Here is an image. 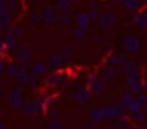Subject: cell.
Instances as JSON below:
<instances>
[{
	"label": "cell",
	"instance_id": "obj_1",
	"mask_svg": "<svg viewBox=\"0 0 147 129\" xmlns=\"http://www.w3.org/2000/svg\"><path fill=\"white\" fill-rule=\"evenodd\" d=\"M124 45H125L127 52H130V53H136V52L140 50V42L136 36H125L124 37Z\"/></svg>",
	"mask_w": 147,
	"mask_h": 129
},
{
	"label": "cell",
	"instance_id": "obj_2",
	"mask_svg": "<svg viewBox=\"0 0 147 129\" xmlns=\"http://www.w3.org/2000/svg\"><path fill=\"white\" fill-rule=\"evenodd\" d=\"M74 98H75V100L81 105H87L90 100H91V92H88L87 89H78L75 92V95H74Z\"/></svg>",
	"mask_w": 147,
	"mask_h": 129
},
{
	"label": "cell",
	"instance_id": "obj_3",
	"mask_svg": "<svg viewBox=\"0 0 147 129\" xmlns=\"http://www.w3.org/2000/svg\"><path fill=\"white\" fill-rule=\"evenodd\" d=\"M90 118L92 122H95L97 125L102 123L105 120V116H104V112H102V108H92L90 110Z\"/></svg>",
	"mask_w": 147,
	"mask_h": 129
},
{
	"label": "cell",
	"instance_id": "obj_4",
	"mask_svg": "<svg viewBox=\"0 0 147 129\" xmlns=\"http://www.w3.org/2000/svg\"><path fill=\"white\" fill-rule=\"evenodd\" d=\"M124 60H125L124 55H114V56H111L107 60V64H108V66H111V68H117V66H120V64L124 63Z\"/></svg>",
	"mask_w": 147,
	"mask_h": 129
},
{
	"label": "cell",
	"instance_id": "obj_5",
	"mask_svg": "<svg viewBox=\"0 0 147 129\" xmlns=\"http://www.w3.org/2000/svg\"><path fill=\"white\" fill-rule=\"evenodd\" d=\"M102 112H104L105 119H114V118H117L115 105H104L102 106Z\"/></svg>",
	"mask_w": 147,
	"mask_h": 129
},
{
	"label": "cell",
	"instance_id": "obj_6",
	"mask_svg": "<svg viewBox=\"0 0 147 129\" xmlns=\"http://www.w3.org/2000/svg\"><path fill=\"white\" fill-rule=\"evenodd\" d=\"M100 76L102 78V80H110V79H113V78L115 76V69L111 68V66H107V68L101 69Z\"/></svg>",
	"mask_w": 147,
	"mask_h": 129
},
{
	"label": "cell",
	"instance_id": "obj_7",
	"mask_svg": "<svg viewBox=\"0 0 147 129\" xmlns=\"http://www.w3.org/2000/svg\"><path fill=\"white\" fill-rule=\"evenodd\" d=\"M90 20H91L90 13H80V15L77 16V19H75V23H77L78 26H81V27H85V26L90 23Z\"/></svg>",
	"mask_w": 147,
	"mask_h": 129
},
{
	"label": "cell",
	"instance_id": "obj_8",
	"mask_svg": "<svg viewBox=\"0 0 147 129\" xmlns=\"http://www.w3.org/2000/svg\"><path fill=\"white\" fill-rule=\"evenodd\" d=\"M65 64H66V60H65L63 56H53V57L51 59V66H52V68L59 69V68L65 66Z\"/></svg>",
	"mask_w": 147,
	"mask_h": 129
},
{
	"label": "cell",
	"instance_id": "obj_9",
	"mask_svg": "<svg viewBox=\"0 0 147 129\" xmlns=\"http://www.w3.org/2000/svg\"><path fill=\"white\" fill-rule=\"evenodd\" d=\"M125 82L128 83V86L130 85H134V83H138V82H141V75L137 70L133 72V73H128L127 78H125Z\"/></svg>",
	"mask_w": 147,
	"mask_h": 129
},
{
	"label": "cell",
	"instance_id": "obj_10",
	"mask_svg": "<svg viewBox=\"0 0 147 129\" xmlns=\"http://www.w3.org/2000/svg\"><path fill=\"white\" fill-rule=\"evenodd\" d=\"M91 89H92V92H94L95 95H102L104 90H105V85H104L102 80H95V82L91 85Z\"/></svg>",
	"mask_w": 147,
	"mask_h": 129
},
{
	"label": "cell",
	"instance_id": "obj_11",
	"mask_svg": "<svg viewBox=\"0 0 147 129\" xmlns=\"http://www.w3.org/2000/svg\"><path fill=\"white\" fill-rule=\"evenodd\" d=\"M136 69H137V64L133 60H125V63H123V72L127 73V75L136 72Z\"/></svg>",
	"mask_w": 147,
	"mask_h": 129
},
{
	"label": "cell",
	"instance_id": "obj_12",
	"mask_svg": "<svg viewBox=\"0 0 147 129\" xmlns=\"http://www.w3.org/2000/svg\"><path fill=\"white\" fill-rule=\"evenodd\" d=\"M32 72L35 73V75H38V76H40V75H45L46 73V66L43 63H33L32 64Z\"/></svg>",
	"mask_w": 147,
	"mask_h": 129
},
{
	"label": "cell",
	"instance_id": "obj_13",
	"mask_svg": "<svg viewBox=\"0 0 147 129\" xmlns=\"http://www.w3.org/2000/svg\"><path fill=\"white\" fill-rule=\"evenodd\" d=\"M124 7L130 12H134L140 7V0H125L124 2Z\"/></svg>",
	"mask_w": 147,
	"mask_h": 129
},
{
	"label": "cell",
	"instance_id": "obj_14",
	"mask_svg": "<svg viewBox=\"0 0 147 129\" xmlns=\"http://www.w3.org/2000/svg\"><path fill=\"white\" fill-rule=\"evenodd\" d=\"M128 92H131L133 95H140L144 92V88H143V83L138 82V83H134V85H130L128 86Z\"/></svg>",
	"mask_w": 147,
	"mask_h": 129
},
{
	"label": "cell",
	"instance_id": "obj_15",
	"mask_svg": "<svg viewBox=\"0 0 147 129\" xmlns=\"http://www.w3.org/2000/svg\"><path fill=\"white\" fill-rule=\"evenodd\" d=\"M113 19H115V16L113 15V13H105V15H102V17L100 19V26L101 27H104V26H107L108 23H111L113 22Z\"/></svg>",
	"mask_w": 147,
	"mask_h": 129
},
{
	"label": "cell",
	"instance_id": "obj_16",
	"mask_svg": "<svg viewBox=\"0 0 147 129\" xmlns=\"http://www.w3.org/2000/svg\"><path fill=\"white\" fill-rule=\"evenodd\" d=\"M133 120L137 122V123H144V122L147 120V115H146L143 110H138L137 113L133 115Z\"/></svg>",
	"mask_w": 147,
	"mask_h": 129
},
{
	"label": "cell",
	"instance_id": "obj_17",
	"mask_svg": "<svg viewBox=\"0 0 147 129\" xmlns=\"http://www.w3.org/2000/svg\"><path fill=\"white\" fill-rule=\"evenodd\" d=\"M127 108H128V112H130V113H133V115H134V113H137L138 110H141V105L138 103V100H137V99H134V100L127 106Z\"/></svg>",
	"mask_w": 147,
	"mask_h": 129
},
{
	"label": "cell",
	"instance_id": "obj_18",
	"mask_svg": "<svg viewBox=\"0 0 147 129\" xmlns=\"http://www.w3.org/2000/svg\"><path fill=\"white\" fill-rule=\"evenodd\" d=\"M133 100H134V95H133L131 92H125V93H123V95H121V102H123L124 105H127V106H128Z\"/></svg>",
	"mask_w": 147,
	"mask_h": 129
},
{
	"label": "cell",
	"instance_id": "obj_19",
	"mask_svg": "<svg viewBox=\"0 0 147 129\" xmlns=\"http://www.w3.org/2000/svg\"><path fill=\"white\" fill-rule=\"evenodd\" d=\"M137 25H138L140 29H146V27H147V15L138 16V17H137Z\"/></svg>",
	"mask_w": 147,
	"mask_h": 129
},
{
	"label": "cell",
	"instance_id": "obj_20",
	"mask_svg": "<svg viewBox=\"0 0 147 129\" xmlns=\"http://www.w3.org/2000/svg\"><path fill=\"white\" fill-rule=\"evenodd\" d=\"M137 100H138V103L141 105V108H146V106H147V93L143 92V93L137 95Z\"/></svg>",
	"mask_w": 147,
	"mask_h": 129
},
{
	"label": "cell",
	"instance_id": "obj_21",
	"mask_svg": "<svg viewBox=\"0 0 147 129\" xmlns=\"http://www.w3.org/2000/svg\"><path fill=\"white\" fill-rule=\"evenodd\" d=\"M84 33H85V27H78V29H75L74 30V37L75 39H80V37H82L84 36Z\"/></svg>",
	"mask_w": 147,
	"mask_h": 129
},
{
	"label": "cell",
	"instance_id": "obj_22",
	"mask_svg": "<svg viewBox=\"0 0 147 129\" xmlns=\"http://www.w3.org/2000/svg\"><path fill=\"white\" fill-rule=\"evenodd\" d=\"M108 129H124V125L121 122H114L108 126Z\"/></svg>",
	"mask_w": 147,
	"mask_h": 129
},
{
	"label": "cell",
	"instance_id": "obj_23",
	"mask_svg": "<svg viewBox=\"0 0 147 129\" xmlns=\"http://www.w3.org/2000/svg\"><path fill=\"white\" fill-rule=\"evenodd\" d=\"M36 106H38V105H35V103H30L29 106H26V109H25L26 113H32V112L35 113V112H36Z\"/></svg>",
	"mask_w": 147,
	"mask_h": 129
},
{
	"label": "cell",
	"instance_id": "obj_24",
	"mask_svg": "<svg viewBox=\"0 0 147 129\" xmlns=\"http://www.w3.org/2000/svg\"><path fill=\"white\" fill-rule=\"evenodd\" d=\"M49 129H61V122L58 120H52L49 125Z\"/></svg>",
	"mask_w": 147,
	"mask_h": 129
},
{
	"label": "cell",
	"instance_id": "obj_25",
	"mask_svg": "<svg viewBox=\"0 0 147 129\" xmlns=\"http://www.w3.org/2000/svg\"><path fill=\"white\" fill-rule=\"evenodd\" d=\"M62 56H63V57H71V56H72V49L65 47V49L62 50Z\"/></svg>",
	"mask_w": 147,
	"mask_h": 129
},
{
	"label": "cell",
	"instance_id": "obj_26",
	"mask_svg": "<svg viewBox=\"0 0 147 129\" xmlns=\"http://www.w3.org/2000/svg\"><path fill=\"white\" fill-rule=\"evenodd\" d=\"M59 79H61V75H52L49 78V82L51 83H59Z\"/></svg>",
	"mask_w": 147,
	"mask_h": 129
},
{
	"label": "cell",
	"instance_id": "obj_27",
	"mask_svg": "<svg viewBox=\"0 0 147 129\" xmlns=\"http://www.w3.org/2000/svg\"><path fill=\"white\" fill-rule=\"evenodd\" d=\"M90 17H91V19H97V17H98V10H97V9H92L91 13H90Z\"/></svg>",
	"mask_w": 147,
	"mask_h": 129
},
{
	"label": "cell",
	"instance_id": "obj_28",
	"mask_svg": "<svg viewBox=\"0 0 147 129\" xmlns=\"http://www.w3.org/2000/svg\"><path fill=\"white\" fill-rule=\"evenodd\" d=\"M85 129H97V123L91 120V122L87 123V128H85Z\"/></svg>",
	"mask_w": 147,
	"mask_h": 129
},
{
	"label": "cell",
	"instance_id": "obj_29",
	"mask_svg": "<svg viewBox=\"0 0 147 129\" xmlns=\"http://www.w3.org/2000/svg\"><path fill=\"white\" fill-rule=\"evenodd\" d=\"M51 116L52 118H58L59 116V109H52L51 110Z\"/></svg>",
	"mask_w": 147,
	"mask_h": 129
},
{
	"label": "cell",
	"instance_id": "obj_30",
	"mask_svg": "<svg viewBox=\"0 0 147 129\" xmlns=\"http://www.w3.org/2000/svg\"><path fill=\"white\" fill-rule=\"evenodd\" d=\"M53 100H55V99H53V98H49V99H46V100H45V102H46V103H48V105H52V102H53Z\"/></svg>",
	"mask_w": 147,
	"mask_h": 129
},
{
	"label": "cell",
	"instance_id": "obj_31",
	"mask_svg": "<svg viewBox=\"0 0 147 129\" xmlns=\"http://www.w3.org/2000/svg\"><path fill=\"white\" fill-rule=\"evenodd\" d=\"M143 88H144V92L147 93V80H146V82L143 83Z\"/></svg>",
	"mask_w": 147,
	"mask_h": 129
},
{
	"label": "cell",
	"instance_id": "obj_32",
	"mask_svg": "<svg viewBox=\"0 0 147 129\" xmlns=\"http://www.w3.org/2000/svg\"><path fill=\"white\" fill-rule=\"evenodd\" d=\"M138 129H147V126L146 125H141V126H138Z\"/></svg>",
	"mask_w": 147,
	"mask_h": 129
},
{
	"label": "cell",
	"instance_id": "obj_33",
	"mask_svg": "<svg viewBox=\"0 0 147 129\" xmlns=\"http://www.w3.org/2000/svg\"><path fill=\"white\" fill-rule=\"evenodd\" d=\"M0 129H5V125L3 123H0Z\"/></svg>",
	"mask_w": 147,
	"mask_h": 129
},
{
	"label": "cell",
	"instance_id": "obj_34",
	"mask_svg": "<svg viewBox=\"0 0 147 129\" xmlns=\"http://www.w3.org/2000/svg\"><path fill=\"white\" fill-rule=\"evenodd\" d=\"M115 2H123V0H115Z\"/></svg>",
	"mask_w": 147,
	"mask_h": 129
},
{
	"label": "cell",
	"instance_id": "obj_35",
	"mask_svg": "<svg viewBox=\"0 0 147 129\" xmlns=\"http://www.w3.org/2000/svg\"><path fill=\"white\" fill-rule=\"evenodd\" d=\"M68 2H69V3H71V2H74V0H68Z\"/></svg>",
	"mask_w": 147,
	"mask_h": 129
},
{
	"label": "cell",
	"instance_id": "obj_36",
	"mask_svg": "<svg viewBox=\"0 0 147 129\" xmlns=\"http://www.w3.org/2000/svg\"><path fill=\"white\" fill-rule=\"evenodd\" d=\"M146 15H147V13H146Z\"/></svg>",
	"mask_w": 147,
	"mask_h": 129
}]
</instances>
